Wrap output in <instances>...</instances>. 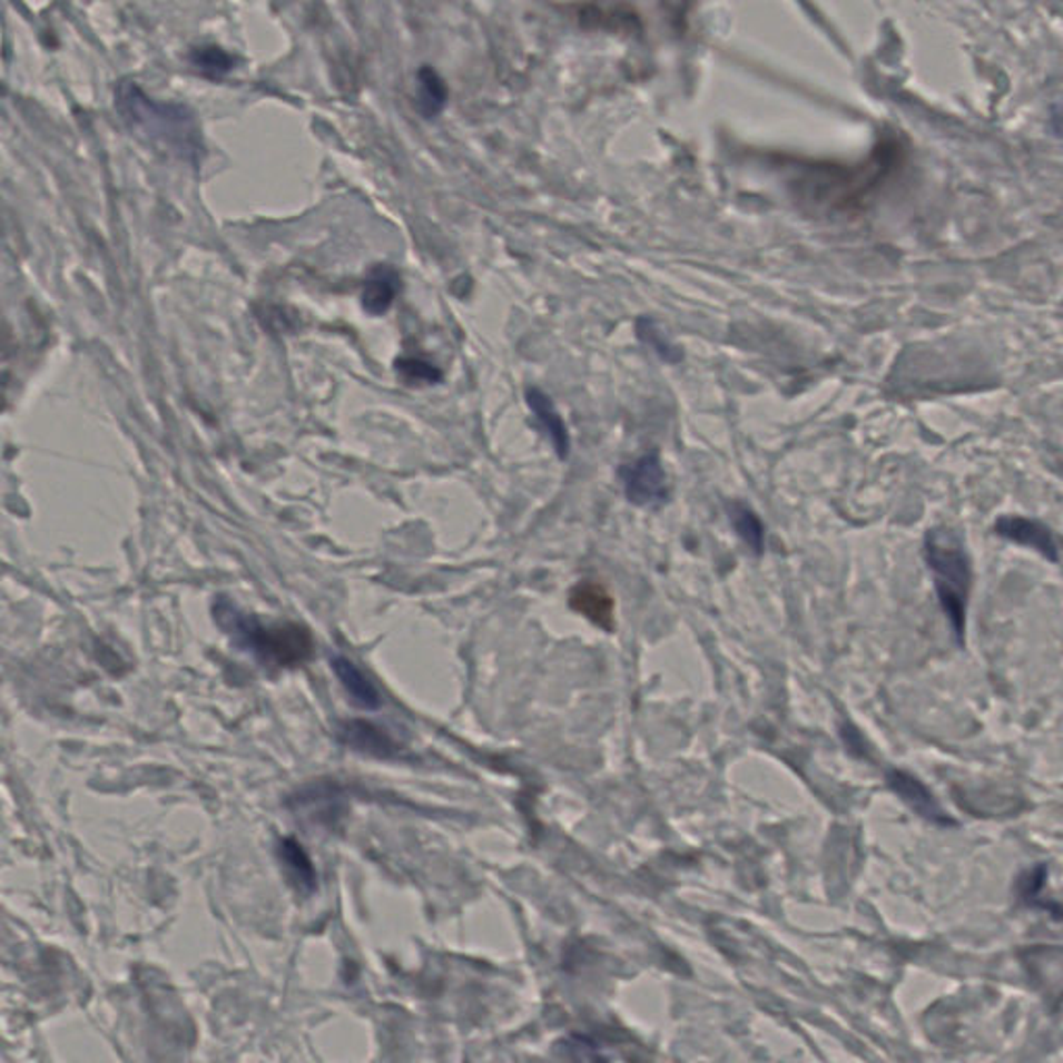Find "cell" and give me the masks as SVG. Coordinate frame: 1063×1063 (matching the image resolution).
<instances>
[{"label":"cell","instance_id":"1","mask_svg":"<svg viewBox=\"0 0 1063 1063\" xmlns=\"http://www.w3.org/2000/svg\"><path fill=\"white\" fill-rule=\"evenodd\" d=\"M117 110L131 129L165 152L184 160H198L201 155L200 125L186 107L156 102L138 83L124 81L117 90Z\"/></svg>","mask_w":1063,"mask_h":1063},{"label":"cell","instance_id":"2","mask_svg":"<svg viewBox=\"0 0 1063 1063\" xmlns=\"http://www.w3.org/2000/svg\"><path fill=\"white\" fill-rule=\"evenodd\" d=\"M926 565L933 571L943 613L947 617L957 642L966 633V607L971 597L972 568L966 547L952 528L937 525L926 532Z\"/></svg>","mask_w":1063,"mask_h":1063},{"label":"cell","instance_id":"3","mask_svg":"<svg viewBox=\"0 0 1063 1063\" xmlns=\"http://www.w3.org/2000/svg\"><path fill=\"white\" fill-rule=\"evenodd\" d=\"M218 619L247 650H252L258 659L268 663H302L312 652V638L304 628H264L260 623H254L249 617L237 613L235 609H227L225 616L218 613Z\"/></svg>","mask_w":1063,"mask_h":1063},{"label":"cell","instance_id":"4","mask_svg":"<svg viewBox=\"0 0 1063 1063\" xmlns=\"http://www.w3.org/2000/svg\"><path fill=\"white\" fill-rule=\"evenodd\" d=\"M621 482L626 496L633 505H663L669 499V484L663 463L657 453L642 455L640 460L621 467Z\"/></svg>","mask_w":1063,"mask_h":1063},{"label":"cell","instance_id":"5","mask_svg":"<svg viewBox=\"0 0 1063 1063\" xmlns=\"http://www.w3.org/2000/svg\"><path fill=\"white\" fill-rule=\"evenodd\" d=\"M887 781H889V786L895 794L921 817H925L931 823H937V825H952L954 823L952 818L943 813L939 801L935 800L931 789L921 779H916L914 775L906 771H892L887 775Z\"/></svg>","mask_w":1063,"mask_h":1063},{"label":"cell","instance_id":"6","mask_svg":"<svg viewBox=\"0 0 1063 1063\" xmlns=\"http://www.w3.org/2000/svg\"><path fill=\"white\" fill-rule=\"evenodd\" d=\"M995 532L1003 539L1012 540L1017 544L1033 547L1034 551L1043 553L1051 561L1060 559L1057 539L1053 537L1047 525L1041 522L1026 520V518H1002L1000 522H995Z\"/></svg>","mask_w":1063,"mask_h":1063},{"label":"cell","instance_id":"7","mask_svg":"<svg viewBox=\"0 0 1063 1063\" xmlns=\"http://www.w3.org/2000/svg\"><path fill=\"white\" fill-rule=\"evenodd\" d=\"M400 292V273L388 264H378L372 268L371 275L366 278L364 292H362V308L366 309L371 316H381L393 306Z\"/></svg>","mask_w":1063,"mask_h":1063},{"label":"cell","instance_id":"8","mask_svg":"<svg viewBox=\"0 0 1063 1063\" xmlns=\"http://www.w3.org/2000/svg\"><path fill=\"white\" fill-rule=\"evenodd\" d=\"M525 400H528L530 410L534 412V416L539 420L542 431L547 432L549 439L553 441V447L559 453V457L565 460L568 453H570V432L559 416L553 401L549 400V395L542 393L540 388H528Z\"/></svg>","mask_w":1063,"mask_h":1063},{"label":"cell","instance_id":"9","mask_svg":"<svg viewBox=\"0 0 1063 1063\" xmlns=\"http://www.w3.org/2000/svg\"><path fill=\"white\" fill-rule=\"evenodd\" d=\"M331 665L335 669V676L343 683V688L350 692L355 702H360L366 709H376L381 705L378 690L374 688L371 679L357 669V665L352 663L345 657H335Z\"/></svg>","mask_w":1063,"mask_h":1063},{"label":"cell","instance_id":"10","mask_svg":"<svg viewBox=\"0 0 1063 1063\" xmlns=\"http://www.w3.org/2000/svg\"><path fill=\"white\" fill-rule=\"evenodd\" d=\"M447 98V86H445L443 78H441L432 67L424 65V67L417 71V110H420L426 119H432V117H436V115L445 108Z\"/></svg>","mask_w":1063,"mask_h":1063},{"label":"cell","instance_id":"11","mask_svg":"<svg viewBox=\"0 0 1063 1063\" xmlns=\"http://www.w3.org/2000/svg\"><path fill=\"white\" fill-rule=\"evenodd\" d=\"M341 740L371 755H391L393 744L381 729L364 721H352L341 729Z\"/></svg>","mask_w":1063,"mask_h":1063},{"label":"cell","instance_id":"12","mask_svg":"<svg viewBox=\"0 0 1063 1063\" xmlns=\"http://www.w3.org/2000/svg\"><path fill=\"white\" fill-rule=\"evenodd\" d=\"M278 852H280V860L285 863L289 877L297 885V889L312 892L314 885H316V873H314V866L309 863V858L302 846L295 844L293 839H285V841H280Z\"/></svg>","mask_w":1063,"mask_h":1063},{"label":"cell","instance_id":"13","mask_svg":"<svg viewBox=\"0 0 1063 1063\" xmlns=\"http://www.w3.org/2000/svg\"><path fill=\"white\" fill-rule=\"evenodd\" d=\"M571 604L578 611H582L585 617H590L592 621L601 623V626H607L611 621V602H609L601 588H597V585H578L575 597L571 599Z\"/></svg>","mask_w":1063,"mask_h":1063},{"label":"cell","instance_id":"14","mask_svg":"<svg viewBox=\"0 0 1063 1063\" xmlns=\"http://www.w3.org/2000/svg\"><path fill=\"white\" fill-rule=\"evenodd\" d=\"M189 61L191 65L204 73L206 78H223L227 76L235 65V59L233 55H229L227 50H223L220 47H200L194 48L191 55H189Z\"/></svg>","mask_w":1063,"mask_h":1063},{"label":"cell","instance_id":"15","mask_svg":"<svg viewBox=\"0 0 1063 1063\" xmlns=\"http://www.w3.org/2000/svg\"><path fill=\"white\" fill-rule=\"evenodd\" d=\"M729 518L740 539L755 551L756 555H760L765 549V528L760 524V520L744 505H734L729 509Z\"/></svg>","mask_w":1063,"mask_h":1063},{"label":"cell","instance_id":"16","mask_svg":"<svg viewBox=\"0 0 1063 1063\" xmlns=\"http://www.w3.org/2000/svg\"><path fill=\"white\" fill-rule=\"evenodd\" d=\"M395 371L407 385H434L443 378L441 371L424 357L405 355L395 362Z\"/></svg>","mask_w":1063,"mask_h":1063},{"label":"cell","instance_id":"17","mask_svg":"<svg viewBox=\"0 0 1063 1063\" xmlns=\"http://www.w3.org/2000/svg\"><path fill=\"white\" fill-rule=\"evenodd\" d=\"M638 337L648 343L657 354L661 355L667 362H679L681 360V350L676 347L671 341L665 337V333L659 331V326L652 323L650 318H642L638 323Z\"/></svg>","mask_w":1063,"mask_h":1063}]
</instances>
